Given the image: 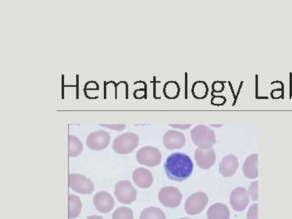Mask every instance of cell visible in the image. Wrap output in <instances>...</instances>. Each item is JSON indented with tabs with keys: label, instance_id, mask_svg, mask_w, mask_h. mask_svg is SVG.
I'll return each instance as SVG.
<instances>
[{
	"label": "cell",
	"instance_id": "12",
	"mask_svg": "<svg viewBox=\"0 0 292 219\" xmlns=\"http://www.w3.org/2000/svg\"><path fill=\"white\" fill-rule=\"evenodd\" d=\"M186 143V138L182 133L176 130H169L163 136V145L168 150H180Z\"/></svg>",
	"mask_w": 292,
	"mask_h": 219
},
{
	"label": "cell",
	"instance_id": "21",
	"mask_svg": "<svg viewBox=\"0 0 292 219\" xmlns=\"http://www.w3.org/2000/svg\"><path fill=\"white\" fill-rule=\"evenodd\" d=\"M192 95L197 99H203L206 98L208 95V88L204 81H197L192 86Z\"/></svg>",
	"mask_w": 292,
	"mask_h": 219
},
{
	"label": "cell",
	"instance_id": "29",
	"mask_svg": "<svg viewBox=\"0 0 292 219\" xmlns=\"http://www.w3.org/2000/svg\"><path fill=\"white\" fill-rule=\"evenodd\" d=\"M291 92H292V90H291Z\"/></svg>",
	"mask_w": 292,
	"mask_h": 219
},
{
	"label": "cell",
	"instance_id": "8",
	"mask_svg": "<svg viewBox=\"0 0 292 219\" xmlns=\"http://www.w3.org/2000/svg\"><path fill=\"white\" fill-rule=\"evenodd\" d=\"M208 198L206 193L203 192L193 193L185 201V210L189 215H196L201 213L208 205Z\"/></svg>",
	"mask_w": 292,
	"mask_h": 219
},
{
	"label": "cell",
	"instance_id": "22",
	"mask_svg": "<svg viewBox=\"0 0 292 219\" xmlns=\"http://www.w3.org/2000/svg\"><path fill=\"white\" fill-rule=\"evenodd\" d=\"M112 219H133V213L130 208L120 207L114 211Z\"/></svg>",
	"mask_w": 292,
	"mask_h": 219
},
{
	"label": "cell",
	"instance_id": "24",
	"mask_svg": "<svg viewBox=\"0 0 292 219\" xmlns=\"http://www.w3.org/2000/svg\"><path fill=\"white\" fill-rule=\"evenodd\" d=\"M247 219H258V204L256 203L250 206L247 212Z\"/></svg>",
	"mask_w": 292,
	"mask_h": 219
},
{
	"label": "cell",
	"instance_id": "16",
	"mask_svg": "<svg viewBox=\"0 0 292 219\" xmlns=\"http://www.w3.org/2000/svg\"><path fill=\"white\" fill-rule=\"evenodd\" d=\"M243 173L247 179H256L258 177V154H254L248 156L243 165Z\"/></svg>",
	"mask_w": 292,
	"mask_h": 219
},
{
	"label": "cell",
	"instance_id": "26",
	"mask_svg": "<svg viewBox=\"0 0 292 219\" xmlns=\"http://www.w3.org/2000/svg\"><path fill=\"white\" fill-rule=\"evenodd\" d=\"M170 126L172 127H175V128L181 129V130H186V129L192 127V125L191 124H171Z\"/></svg>",
	"mask_w": 292,
	"mask_h": 219
},
{
	"label": "cell",
	"instance_id": "20",
	"mask_svg": "<svg viewBox=\"0 0 292 219\" xmlns=\"http://www.w3.org/2000/svg\"><path fill=\"white\" fill-rule=\"evenodd\" d=\"M140 219H166L163 211L157 207L145 208L140 215Z\"/></svg>",
	"mask_w": 292,
	"mask_h": 219
},
{
	"label": "cell",
	"instance_id": "18",
	"mask_svg": "<svg viewBox=\"0 0 292 219\" xmlns=\"http://www.w3.org/2000/svg\"><path fill=\"white\" fill-rule=\"evenodd\" d=\"M82 203L80 197L76 195H69L68 197V217L69 219L76 218L81 212Z\"/></svg>",
	"mask_w": 292,
	"mask_h": 219
},
{
	"label": "cell",
	"instance_id": "4",
	"mask_svg": "<svg viewBox=\"0 0 292 219\" xmlns=\"http://www.w3.org/2000/svg\"><path fill=\"white\" fill-rule=\"evenodd\" d=\"M161 151L153 146H145L140 149L137 153V161L141 165L149 167H154L161 163Z\"/></svg>",
	"mask_w": 292,
	"mask_h": 219
},
{
	"label": "cell",
	"instance_id": "11",
	"mask_svg": "<svg viewBox=\"0 0 292 219\" xmlns=\"http://www.w3.org/2000/svg\"><path fill=\"white\" fill-rule=\"evenodd\" d=\"M194 158L196 165L202 170H208L216 162V154L213 148L210 150H200L199 148L196 149Z\"/></svg>",
	"mask_w": 292,
	"mask_h": 219
},
{
	"label": "cell",
	"instance_id": "5",
	"mask_svg": "<svg viewBox=\"0 0 292 219\" xmlns=\"http://www.w3.org/2000/svg\"><path fill=\"white\" fill-rule=\"evenodd\" d=\"M114 195L119 202L123 205H130L137 200V189L129 181H121L114 187Z\"/></svg>",
	"mask_w": 292,
	"mask_h": 219
},
{
	"label": "cell",
	"instance_id": "23",
	"mask_svg": "<svg viewBox=\"0 0 292 219\" xmlns=\"http://www.w3.org/2000/svg\"><path fill=\"white\" fill-rule=\"evenodd\" d=\"M248 194H249V197H251L252 201H258V181H255V182H252L251 185H250L249 189H248Z\"/></svg>",
	"mask_w": 292,
	"mask_h": 219
},
{
	"label": "cell",
	"instance_id": "28",
	"mask_svg": "<svg viewBox=\"0 0 292 219\" xmlns=\"http://www.w3.org/2000/svg\"><path fill=\"white\" fill-rule=\"evenodd\" d=\"M180 219H190V218H187V217H183V218H180Z\"/></svg>",
	"mask_w": 292,
	"mask_h": 219
},
{
	"label": "cell",
	"instance_id": "17",
	"mask_svg": "<svg viewBox=\"0 0 292 219\" xmlns=\"http://www.w3.org/2000/svg\"><path fill=\"white\" fill-rule=\"evenodd\" d=\"M207 218L230 219V209L224 204L216 203L208 208Z\"/></svg>",
	"mask_w": 292,
	"mask_h": 219
},
{
	"label": "cell",
	"instance_id": "3",
	"mask_svg": "<svg viewBox=\"0 0 292 219\" xmlns=\"http://www.w3.org/2000/svg\"><path fill=\"white\" fill-rule=\"evenodd\" d=\"M139 137L134 133H126L114 140L112 149L118 154H129L139 145Z\"/></svg>",
	"mask_w": 292,
	"mask_h": 219
},
{
	"label": "cell",
	"instance_id": "13",
	"mask_svg": "<svg viewBox=\"0 0 292 219\" xmlns=\"http://www.w3.org/2000/svg\"><path fill=\"white\" fill-rule=\"evenodd\" d=\"M94 206L100 213H107L112 210L114 201L112 196L107 192H98L94 197Z\"/></svg>",
	"mask_w": 292,
	"mask_h": 219
},
{
	"label": "cell",
	"instance_id": "10",
	"mask_svg": "<svg viewBox=\"0 0 292 219\" xmlns=\"http://www.w3.org/2000/svg\"><path fill=\"white\" fill-rule=\"evenodd\" d=\"M249 194L247 189L243 187H238L230 195V204L234 210L241 212L249 205Z\"/></svg>",
	"mask_w": 292,
	"mask_h": 219
},
{
	"label": "cell",
	"instance_id": "7",
	"mask_svg": "<svg viewBox=\"0 0 292 219\" xmlns=\"http://www.w3.org/2000/svg\"><path fill=\"white\" fill-rule=\"evenodd\" d=\"M68 185L70 189L80 194H91L94 190V185L92 181L81 174H70Z\"/></svg>",
	"mask_w": 292,
	"mask_h": 219
},
{
	"label": "cell",
	"instance_id": "15",
	"mask_svg": "<svg viewBox=\"0 0 292 219\" xmlns=\"http://www.w3.org/2000/svg\"><path fill=\"white\" fill-rule=\"evenodd\" d=\"M133 180L137 187L143 189H149L153 183V177L151 171L142 167L137 168L133 170Z\"/></svg>",
	"mask_w": 292,
	"mask_h": 219
},
{
	"label": "cell",
	"instance_id": "1",
	"mask_svg": "<svg viewBox=\"0 0 292 219\" xmlns=\"http://www.w3.org/2000/svg\"><path fill=\"white\" fill-rule=\"evenodd\" d=\"M164 170L170 180L181 182L191 177L193 171V162L187 154L174 153L165 160Z\"/></svg>",
	"mask_w": 292,
	"mask_h": 219
},
{
	"label": "cell",
	"instance_id": "2",
	"mask_svg": "<svg viewBox=\"0 0 292 219\" xmlns=\"http://www.w3.org/2000/svg\"><path fill=\"white\" fill-rule=\"evenodd\" d=\"M192 142L200 150H210L216 144L214 130L206 125H198L191 131Z\"/></svg>",
	"mask_w": 292,
	"mask_h": 219
},
{
	"label": "cell",
	"instance_id": "14",
	"mask_svg": "<svg viewBox=\"0 0 292 219\" xmlns=\"http://www.w3.org/2000/svg\"><path fill=\"white\" fill-rule=\"evenodd\" d=\"M239 167V160L234 154H229L222 159L219 163V173L223 177H232Z\"/></svg>",
	"mask_w": 292,
	"mask_h": 219
},
{
	"label": "cell",
	"instance_id": "6",
	"mask_svg": "<svg viewBox=\"0 0 292 219\" xmlns=\"http://www.w3.org/2000/svg\"><path fill=\"white\" fill-rule=\"evenodd\" d=\"M158 200L163 206L175 209L182 201V193L176 187H164L158 193Z\"/></svg>",
	"mask_w": 292,
	"mask_h": 219
},
{
	"label": "cell",
	"instance_id": "9",
	"mask_svg": "<svg viewBox=\"0 0 292 219\" xmlns=\"http://www.w3.org/2000/svg\"><path fill=\"white\" fill-rule=\"evenodd\" d=\"M110 135L104 130L93 132L86 138V144L90 150L100 151L108 147Z\"/></svg>",
	"mask_w": 292,
	"mask_h": 219
},
{
	"label": "cell",
	"instance_id": "19",
	"mask_svg": "<svg viewBox=\"0 0 292 219\" xmlns=\"http://www.w3.org/2000/svg\"><path fill=\"white\" fill-rule=\"evenodd\" d=\"M83 151V144L79 138L75 136L68 137V155L70 158H75L81 154Z\"/></svg>",
	"mask_w": 292,
	"mask_h": 219
},
{
	"label": "cell",
	"instance_id": "27",
	"mask_svg": "<svg viewBox=\"0 0 292 219\" xmlns=\"http://www.w3.org/2000/svg\"><path fill=\"white\" fill-rule=\"evenodd\" d=\"M86 219H103V217H100V216H96V215H93V216H90Z\"/></svg>",
	"mask_w": 292,
	"mask_h": 219
},
{
	"label": "cell",
	"instance_id": "25",
	"mask_svg": "<svg viewBox=\"0 0 292 219\" xmlns=\"http://www.w3.org/2000/svg\"><path fill=\"white\" fill-rule=\"evenodd\" d=\"M101 127H107L109 129H112L114 131H123L126 127L125 124H100Z\"/></svg>",
	"mask_w": 292,
	"mask_h": 219
}]
</instances>
